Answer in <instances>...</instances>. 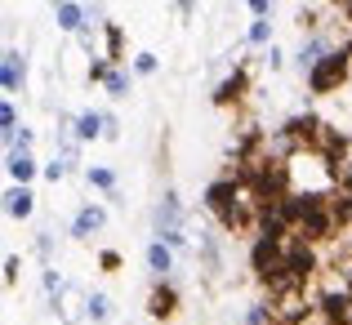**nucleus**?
Instances as JSON below:
<instances>
[{"label": "nucleus", "mask_w": 352, "mask_h": 325, "mask_svg": "<svg viewBox=\"0 0 352 325\" xmlns=\"http://www.w3.org/2000/svg\"><path fill=\"white\" fill-rule=\"evenodd\" d=\"M206 205H210V214L223 218V227H241V223H245V210H241V192H236V183H210Z\"/></svg>", "instance_id": "obj_1"}, {"label": "nucleus", "mask_w": 352, "mask_h": 325, "mask_svg": "<svg viewBox=\"0 0 352 325\" xmlns=\"http://www.w3.org/2000/svg\"><path fill=\"white\" fill-rule=\"evenodd\" d=\"M344 76H348V54L335 49V54H326V58L308 71V89L312 94H330V89L344 85Z\"/></svg>", "instance_id": "obj_2"}, {"label": "nucleus", "mask_w": 352, "mask_h": 325, "mask_svg": "<svg viewBox=\"0 0 352 325\" xmlns=\"http://www.w3.org/2000/svg\"><path fill=\"white\" fill-rule=\"evenodd\" d=\"M156 232H161L165 245H183V210H179V197L174 192H165V201L156 205Z\"/></svg>", "instance_id": "obj_3"}, {"label": "nucleus", "mask_w": 352, "mask_h": 325, "mask_svg": "<svg viewBox=\"0 0 352 325\" xmlns=\"http://www.w3.org/2000/svg\"><path fill=\"white\" fill-rule=\"evenodd\" d=\"M107 223V214H103V205H85L76 214V223H72V236H89V232H98Z\"/></svg>", "instance_id": "obj_4"}, {"label": "nucleus", "mask_w": 352, "mask_h": 325, "mask_svg": "<svg viewBox=\"0 0 352 325\" xmlns=\"http://www.w3.org/2000/svg\"><path fill=\"white\" fill-rule=\"evenodd\" d=\"M98 134H107V116H98V111H80L76 116V138H98Z\"/></svg>", "instance_id": "obj_5"}, {"label": "nucleus", "mask_w": 352, "mask_h": 325, "mask_svg": "<svg viewBox=\"0 0 352 325\" xmlns=\"http://www.w3.org/2000/svg\"><path fill=\"white\" fill-rule=\"evenodd\" d=\"M0 80H5V94H18V85H23V54H14V49L5 54V71H0Z\"/></svg>", "instance_id": "obj_6"}, {"label": "nucleus", "mask_w": 352, "mask_h": 325, "mask_svg": "<svg viewBox=\"0 0 352 325\" xmlns=\"http://www.w3.org/2000/svg\"><path fill=\"white\" fill-rule=\"evenodd\" d=\"M147 267H152L156 276H165L174 267V254H170V245H165V240H152V245H147Z\"/></svg>", "instance_id": "obj_7"}, {"label": "nucleus", "mask_w": 352, "mask_h": 325, "mask_svg": "<svg viewBox=\"0 0 352 325\" xmlns=\"http://www.w3.org/2000/svg\"><path fill=\"white\" fill-rule=\"evenodd\" d=\"M32 192H27V188H14V192H9V197H5V214L9 218H27V214H32Z\"/></svg>", "instance_id": "obj_8"}, {"label": "nucleus", "mask_w": 352, "mask_h": 325, "mask_svg": "<svg viewBox=\"0 0 352 325\" xmlns=\"http://www.w3.org/2000/svg\"><path fill=\"white\" fill-rule=\"evenodd\" d=\"M5 170H9V179L27 183V179H32V174H36V161H32V156H27V152H9V165H5Z\"/></svg>", "instance_id": "obj_9"}, {"label": "nucleus", "mask_w": 352, "mask_h": 325, "mask_svg": "<svg viewBox=\"0 0 352 325\" xmlns=\"http://www.w3.org/2000/svg\"><path fill=\"white\" fill-rule=\"evenodd\" d=\"M147 312H152V317H170V312H174V290H152Z\"/></svg>", "instance_id": "obj_10"}, {"label": "nucleus", "mask_w": 352, "mask_h": 325, "mask_svg": "<svg viewBox=\"0 0 352 325\" xmlns=\"http://www.w3.org/2000/svg\"><path fill=\"white\" fill-rule=\"evenodd\" d=\"M241 89H245V76H236L232 80H223V85H219V94H214V103H232V98H241Z\"/></svg>", "instance_id": "obj_11"}, {"label": "nucleus", "mask_w": 352, "mask_h": 325, "mask_svg": "<svg viewBox=\"0 0 352 325\" xmlns=\"http://www.w3.org/2000/svg\"><path fill=\"white\" fill-rule=\"evenodd\" d=\"M58 27L63 32H76L80 27V5H58Z\"/></svg>", "instance_id": "obj_12"}, {"label": "nucleus", "mask_w": 352, "mask_h": 325, "mask_svg": "<svg viewBox=\"0 0 352 325\" xmlns=\"http://www.w3.org/2000/svg\"><path fill=\"white\" fill-rule=\"evenodd\" d=\"M0 129H5L9 138L18 134V111H14V103H9V98H5V103H0Z\"/></svg>", "instance_id": "obj_13"}, {"label": "nucleus", "mask_w": 352, "mask_h": 325, "mask_svg": "<svg viewBox=\"0 0 352 325\" xmlns=\"http://www.w3.org/2000/svg\"><path fill=\"white\" fill-rule=\"evenodd\" d=\"M107 94H112V98H125V89H129V76H125V71H107Z\"/></svg>", "instance_id": "obj_14"}, {"label": "nucleus", "mask_w": 352, "mask_h": 325, "mask_svg": "<svg viewBox=\"0 0 352 325\" xmlns=\"http://www.w3.org/2000/svg\"><path fill=\"white\" fill-rule=\"evenodd\" d=\"M85 308H89V317H94V321H103L107 312H112V303H107V294H89Z\"/></svg>", "instance_id": "obj_15"}, {"label": "nucleus", "mask_w": 352, "mask_h": 325, "mask_svg": "<svg viewBox=\"0 0 352 325\" xmlns=\"http://www.w3.org/2000/svg\"><path fill=\"white\" fill-rule=\"evenodd\" d=\"M89 183H94V188H103V192H112L116 188V174L112 170H89Z\"/></svg>", "instance_id": "obj_16"}, {"label": "nucleus", "mask_w": 352, "mask_h": 325, "mask_svg": "<svg viewBox=\"0 0 352 325\" xmlns=\"http://www.w3.org/2000/svg\"><path fill=\"white\" fill-rule=\"evenodd\" d=\"M67 165H72V161H50V165H45V179H50V183H58L63 174H67Z\"/></svg>", "instance_id": "obj_17"}, {"label": "nucleus", "mask_w": 352, "mask_h": 325, "mask_svg": "<svg viewBox=\"0 0 352 325\" xmlns=\"http://www.w3.org/2000/svg\"><path fill=\"white\" fill-rule=\"evenodd\" d=\"M18 272H23V267H18V258L9 254V258H5V285H14V281H18Z\"/></svg>", "instance_id": "obj_18"}, {"label": "nucleus", "mask_w": 352, "mask_h": 325, "mask_svg": "<svg viewBox=\"0 0 352 325\" xmlns=\"http://www.w3.org/2000/svg\"><path fill=\"white\" fill-rule=\"evenodd\" d=\"M250 41H254V45H258V41H267V18H258V23L250 27Z\"/></svg>", "instance_id": "obj_19"}, {"label": "nucleus", "mask_w": 352, "mask_h": 325, "mask_svg": "<svg viewBox=\"0 0 352 325\" xmlns=\"http://www.w3.org/2000/svg\"><path fill=\"white\" fill-rule=\"evenodd\" d=\"M134 67L147 76V71H156V58H152V54H138V63H134Z\"/></svg>", "instance_id": "obj_20"}, {"label": "nucleus", "mask_w": 352, "mask_h": 325, "mask_svg": "<svg viewBox=\"0 0 352 325\" xmlns=\"http://www.w3.org/2000/svg\"><path fill=\"white\" fill-rule=\"evenodd\" d=\"M45 290H50V294H54V290H63V276H58V272H50V276H45Z\"/></svg>", "instance_id": "obj_21"}, {"label": "nucleus", "mask_w": 352, "mask_h": 325, "mask_svg": "<svg viewBox=\"0 0 352 325\" xmlns=\"http://www.w3.org/2000/svg\"><path fill=\"white\" fill-rule=\"evenodd\" d=\"M250 9H254V14H258V18H263V14H267V9H272V0H250Z\"/></svg>", "instance_id": "obj_22"}, {"label": "nucleus", "mask_w": 352, "mask_h": 325, "mask_svg": "<svg viewBox=\"0 0 352 325\" xmlns=\"http://www.w3.org/2000/svg\"><path fill=\"white\" fill-rule=\"evenodd\" d=\"M179 9H192V0H179Z\"/></svg>", "instance_id": "obj_23"}]
</instances>
